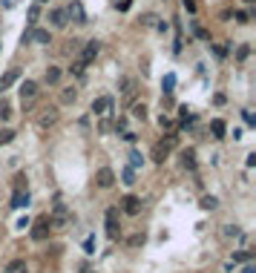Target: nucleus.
<instances>
[{
	"instance_id": "nucleus-12",
	"label": "nucleus",
	"mask_w": 256,
	"mask_h": 273,
	"mask_svg": "<svg viewBox=\"0 0 256 273\" xmlns=\"http://www.w3.org/2000/svg\"><path fill=\"white\" fill-rule=\"evenodd\" d=\"M23 40H32V43H52V37H49V29H32L23 35Z\"/></svg>"
},
{
	"instance_id": "nucleus-7",
	"label": "nucleus",
	"mask_w": 256,
	"mask_h": 273,
	"mask_svg": "<svg viewBox=\"0 0 256 273\" xmlns=\"http://www.w3.org/2000/svg\"><path fill=\"white\" fill-rule=\"evenodd\" d=\"M98 52H101L98 40H90V43H87V46L81 49V58H78V61H81L84 66H87V63H92V61H95V55H98Z\"/></svg>"
},
{
	"instance_id": "nucleus-31",
	"label": "nucleus",
	"mask_w": 256,
	"mask_h": 273,
	"mask_svg": "<svg viewBox=\"0 0 256 273\" xmlns=\"http://www.w3.org/2000/svg\"><path fill=\"white\" fill-rule=\"evenodd\" d=\"M248 55H251V46H239V52H236V58H239V61H245Z\"/></svg>"
},
{
	"instance_id": "nucleus-27",
	"label": "nucleus",
	"mask_w": 256,
	"mask_h": 273,
	"mask_svg": "<svg viewBox=\"0 0 256 273\" xmlns=\"http://www.w3.org/2000/svg\"><path fill=\"white\" fill-rule=\"evenodd\" d=\"M26 190V176H18L15 179V193H23Z\"/></svg>"
},
{
	"instance_id": "nucleus-35",
	"label": "nucleus",
	"mask_w": 256,
	"mask_h": 273,
	"mask_svg": "<svg viewBox=\"0 0 256 273\" xmlns=\"http://www.w3.org/2000/svg\"><path fill=\"white\" fill-rule=\"evenodd\" d=\"M84 69H87V66H84L81 61H75V63H72V72H75V75H84Z\"/></svg>"
},
{
	"instance_id": "nucleus-23",
	"label": "nucleus",
	"mask_w": 256,
	"mask_h": 273,
	"mask_svg": "<svg viewBox=\"0 0 256 273\" xmlns=\"http://www.w3.org/2000/svg\"><path fill=\"white\" fill-rule=\"evenodd\" d=\"M164 158H167V150H164L161 144H156V147H153V161H156V164H161Z\"/></svg>"
},
{
	"instance_id": "nucleus-9",
	"label": "nucleus",
	"mask_w": 256,
	"mask_h": 273,
	"mask_svg": "<svg viewBox=\"0 0 256 273\" xmlns=\"http://www.w3.org/2000/svg\"><path fill=\"white\" fill-rule=\"evenodd\" d=\"M49 23H52V29H64L66 23H69L66 9H52V12H49Z\"/></svg>"
},
{
	"instance_id": "nucleus-10",
	"label": "nucleus",
	"mask_w": 256,
	"mask_h": 273,
	"mask_svg": "<svg viewBox=\"0 0 256 273\" xmlns=\"http://www.w3.org/2000/svg\"><path fill=\"white\" fill-rule=\"evenodd\" d=\"M110 109H112V98H110V95H101V98L92 101V112H95V115H107Z\"/></svg>"
},
{
	"instance_id": "nucleus-34",
	"label": "nucleus",
	"mask_w": 256,
	"mask_h": 273,
	"mask_svg": "<svg viewBox=\"0 0 256 273\" xmlns=\"http://www.w3.org/2000/svg\"><path fill=\"white\" fill-rule=\"evenodd\" d=\"M37 18H40V9H37V3H35L32 9H29V20H32V23H35Z\"/></svg>"
},
{
	"instance_id": "nucleus-37",
	"label": "nucleus",
	"mask_w": 256,
	"mask_h": 273,
	"mask_svg": "<svg viewBox=\"0 0 256 273\" xmlns=\"http://www.w3.org/2000/svg\"><path fill=\"white\" fill-rule=\"evenodd\" d=\"M224 236H239V227H233V224H227V227H224Z\"/></svg>"
},
{
	"instance_id": "nucleus-15",
	"label": "nucleus",
	"mask_w": 256,
	"mask_h": 273,
	"mask_svg": "<svg viewBox=\"0 0 256 273\" xmlns=\"http://www.w3.org/2000/svg\"><path fill=\"white\" fill-rule=\"evenodd\" d=\"M182 167L184 170H196V150H182Z\"/></svg>"
},
{
	"instance_id": "nucleus-5",
	"label": "nucleus",
	"mask_w": 256,
	"mask_h": 273,
	"mask_svg": "<svg viewBox=\"0 0 256 273\" xmlns=\"http://www.w3.org/2000/svg\"><path fill=\"white\" fill-rule=\"evenodd\" d=\"M37 84L35 81H23L20 84V101H23V107H32L35 104V98H37Z\"/></svg>"
},
{
	"instance_id": "nucleus-19",
	"label": "nucleus",
	"mask_w": 256,
	"mask_h": 273,
	"mask_svg": "<svg viewBox=\"0 0 256 273\" xmlns=\"http://www.w3.org/2000/svg\"><path fill=\"white\" fill-rule=\"evenodd\" d=\"M216 207H219L216 196H201V210H216Z\"/></svg>"
},
{
	"instance_id": "nucleus-2",
	"label": "nucleus",
	"mask_w": 256,
	"mask_h": 273,
	"mask_svg": "<svg viewBox=\"0 0 256 273\" xmlns=\"http://www.w3.org/2000/svg\"><path fill=\"white\" fill-rule=\"evenodd\" d=\"M72 224V216H69V210H66L64 204H58L55 210H52V216H49V227H55V230H66Z\"/></svg>"
},
{
	"instance_id": "nucleus-6",
	"label": "nucleus",
	"mask_w": 256,
	"mask_h": 273,
	"mask_svg": "<svg viewBox=\"0 0 256 273\" xmlns=\"http://www.w3.org/2000/svg\"><path fill=\"white\" fill-rule=\"evenodd\" d=\"M95 184L101 187V190H110V187L115 184V173H112L110 167H101V170L95 173Z\"/></svg>"
},
{
	"instance_id": "nucleus-13",
	"label": "nucleus",
	"mask_w": 256,
	"mask_h": 273,
	"mask_svg": "<svg viewBox=\"0 0 256 273\" xmlns=\"http://www.w3.org/2000/svg\"><path fill=\"white\" fill-rule=\"evenodd\" d=\"M18 78H20V69H9V72H3V75H0V92L9 90Z\"/></svg>"
},
{
	"instance_id": "nucleus-17",
	"label": "nucleus",
	"mask_w": 256,
	"mask_h": 273,
	"mask_svg": "<svg viewBox=\"0 0 256 273\" xmlns=\"http://www.w3.org/2000/svg\"><path fill=\"white\" fill-rule=\"evenodd\" d=\"M121 87H124V98H127V101H132V95H135V81H132V78H124V81H121Z\"/></svg>"
},
{
	"instance_id": "nucleus-20",
	"label": "nucleus",
	"mask_w": 256,
	"mask_h": 273,
	"mask_svg": "<svg viewBox=\"0 0 256 273\" xmlns=\"http://www.w3.org/2000/svg\"><path fill=\"white\" fill-rule=\"evenodd\" d=\"M61 81V69L58 66H49L46 69V84H58Z\"/></svg>"
},
{
	"instance_id": "nucleus-30",
	"label": "nucleus",
	"mask_w": 256,
	"mask_h": 273,
	"mask_svg": "<svg viewBox=\"0 0 256 273\" xmlns=\"http://www.w3.org/2000/svg\"><path fill=\"white\" fill-rule=\"evenodd\" d=\"M233 18H236V23H248L251 20V12H236Z\"/></svg>"
},
{
	"instance_id": "nucleus-33",
	"label": "nucleus",
	"mask_w": 256,
	"mask_h": 273,
	"mask_svg": "<svg viewBox=\"0 0 256 273\" xmlns=\"http://www.w3.org/2000/svg\"><path fill=\"white\" fill-rule=\"evenodd\" d=\"M173 84H176V75H167V78H164V92L173 90Z\"/></svg>"
},
{
	"instance_id": "nucleus-4",
	"label": "nucleus",
	"mask_w": 256,
	"mask_h": 273,
	"mask_svg": "<svg viewBox=\"0 0 256 273\" xmlns=\"http://www.w3.org/2000/svg\"><path fill=\"white\" fill-rule=\"evenodd\" d=\"M66 18H69L72 23H87V9H84V3H81V0H72L69 9H66Z\"/></svg>"
},
{
	"instance_id": "nucleus-29",
	"label": "nucleus",
	"mask_w": 256,
	"mask_h": 273,
	"mask_svg": "<svg viewBox=\"0 0 256 273\" xmlns=\"http://www.w3.org/2000/svg\"><path fill=\"white\" fill-rule=\"evenodd\" d=\"M121 179H124V184H127V187H129V184H135V173H132V170H129V167H127Z\"/></svg>"
},
{
	"instance_id": "nucleus-45",
	"label": "nucleus",
	"mask_w": 256,
	"mask_h": 273,
	"mask_svg": "<svg viewBox=\"0 0 256 273\" xmlns=\"http://www.w3.org/2000/svg\"><path fill=\"white\" fill-rule=\"evenodd\" d=\"M242 3H248V6H254V3H256V0H242Z\"/></svg>"
},
{
	"instance_id": "nucleus-28",
	"label": "nucleus",
	"mask_w": 256,
	"mask_h": 273,
	"mask_svg": "<svg viewBox=\"0 0 256 273\" xmlns=\"http://www.w3.org/2000/svg\"><path fill=\"white\" fill-rule=\"evenodd\" d=\"M141 23H144V26H159V18H156V15H144Z\"/></svg>"
},
{
	"instance_id": "nucleus-44",
	"label": "nucleus",
	"mask_w": 256,
	"mask_h": 273,
	"mask_svg": "<svg viewBox=\"0 0 256 273\" xmlns=\"http://www.w3.org/2000/svg\"><path fill=\"white\" fill-rule=\"evenodd\" d=\"M242 273H256V271H254V268H251V265H248V268H245V271H242Z\"/></svg>"
},
{
	"instance_id": "nucleus-42",
	"label": "nucleus",
	"mask_w": 256,
	"mask_h": 273,
	"mask_svg": "<svg viewBox=\"0 0 256 273\" xmlns=\"http://www.w3.org/2000/svg\"><path fill=\"white\" fill-rule=\"evenodd\" d=\"M110 129H112V124H110L107 118H104V121H101V132H110Z\"/></svg>"
},
{
	"instance_id": "nucleus-47",
	"label": "nucleus",
	"mask_w": 256,
	"mask_h": 273,
	"mask_svg": "<svg viewBox=\"0 0 256 273\" xmlns=\"http://www.w3.org/2000/svg\"><path fill=\"white\" fill-rule=\"evenodd\" d=\"M84 273H92V271H84Z\"/></svg>"
},
{
	"instance_id": "nucleus-24",
	"label": "nucleus",
	"mask_w": 256,
	"mask_h": 273,
	"mask_svg": "<svg viewBox=\"0 0 256 273\" xmlns=\"http://www.w3.org/2000/svg\"><path fill=\"white\" fill-rule=\"evenodd\" d=\"M132 118L144 121V118H147V107H144V104H135V107H132Z\"/></svg>"
},
{
	"instance_id": "nucleus-46",
	"label": "nucleus",
	"mask_w": 256,
	"mask_h": 273,
	"mask_svg": "<svg viewBox=\"0 0 256 273\" xmlns=\"http://www.w3.org/2000/svg\"><path fill=\"white\" fill-rule=\"evenodd\" d=\"M35 3H37V6H40V3H49V0H35Z\"/></svg>"
},
{
	"instance_id": "nucleus-14",
	"label": "nucleus",
	"mask_w": 256,
	"mask_h": 273,
	"mask_svg": "<svg viewBox=\"0 0 256 273\" xmlns=\"http://www.w3.org/2000/svg\"><path fill=\"white\" fill-rule=\"evenodd\" d=\"M3 273H29V268H26L23 259H15V262H9V265L3 268Z\"/></svg>"
},
{
	"instance_id": "nucleus-25",
	"label": "nucleus",
	"mask_w": 256,
	"mask_h": 273,
	"mask_svg": "<svg viewBox=\"0 0 256 273\" xmlns=\"http://www.w3.org/2000/svg\"><path fill=\"white\" fill-rule=\"evenodd\" d=\"M12 118V107H9V101H0V121H9Z\"/></svg>"
},
{
	"instance_id": "nucleus-1",
	"label": "nucleus",
	"mask_w": 256,
	"mask_h": 273,
	"mask_svg": "<svg viewBox=\"0 0 256 273\" xmlns=\"http://www.w3.org/2000/svg\"><path fill=\"white\" fill-rule=\"evenodd\" d=\"M61 118V112H58V107H52V104H46V107H40L37 112H35V124L40 127V129H49V127H55Z\"/></svg>"
},
{
	"instance_id": "nucleus-41",
	"label": "nucleus",
	"mask_w": 256,
	"mask_h": 273,
	"mask_svg": "<svg viewBox=\"0 0 256 273\" xmlns=\"http://www.w3.org/2000/svg\"><path fill=\"white\" fill-rule=\"evenodd\" d=\"M193 32H196V37H201V40H207V32L201 29V26H193Z\"/></svg>"
},
{
	"instance_id": "nucleus-11",
	"label": "nucleus",
	"mask_w": 256,
	"mask_h": 273,
	"mask_svg": "<svg viewBox=\"0 0 256 273\" xmlns=\"http://www.w3.org/2000/svg\"><path fill=\"white\" fill-rule=\"evenodd\" d=\"M107 236H110V239L118 236V210H115V207L107 210Z\"/></svg>"
},
{
	"instance_id": "nucleus-38",
	"label": "nucleus",
	"mask_w": 256,
	"mask_h": 273,
	"mask_svg": "<svg viewBox=\"0 0 256 273\" xmlns=\"http://www.w3.org/2000/svg\"><path fill=\"white\" fill-rule=\"evenodd\" d=\"M233 259H236V262H248V259H251V253H248V250H242V253H236Z\"/></svg>"
},
{
	"instance_id": "nucleus-32",
	"label": "nucleus",
	"mask_w": 256,
	"mask_h": 273,
	"mask_svg": "<svg viewBox=\"0 0 256 273\" xmlns=\"http://www.w3.org/2000/svg\"><path fill=\"white\" fill-rule=\"evenodd\" d=\"M138 164H141V155H138V152H132V155H129V170H135Z\"/></svg>"
},
{
	"instance_id": "nucleus-3",
	"label": "nucleus",
	"mask_w": 256,
	"mask_h": 273,
	"mask_svg": "<svg viewBox=\"0 0 256 273\" xmlns=\"http://www.w3.org/2000/svg\"><path fill=\"white\" fill-rule=\"evenodd\" d=\"M49 230H52V227H49V216H40V218L32 224V239L35 242H46Z\"/></svg>"
},
{
	"instance_id": "nucleus-22",
	"label": "nucleus",
	"mask_w": 256,
	"mask_h": 273,
	"mask_svg": "<svg viewBox=\"0 0 256 273\" xmlns=\"http://www.w3.org/2000/svg\"><path fill=\"white\" fill-rule=\"evenodd\" d=\"M75 98H78V92L72 90V87L61 92V104H75Z\"/></svg>"
},
{
	"instance_id": "nucleus-39",
	"label": "nucleus",
	"mask_w": 256,
	"mask_h": 273,
	"mask_svg": "<svg viewBox=\"0 0 256 273\" xmlns=\"http://www.w3.org/2000/svg\"><path fill=\"white\" fill-rule=\"evenodd\" d=\"M159 124H161V129H170V127H173V121H170L167 115H161V118H159Z\"/></svg>"
},
{
	"instance_id": "nucleus-36",
	"label": "nucleus",
	"mask_w": 256,
	"mask_h": 273,
	"mask_svg": "<svg viewBox=\"0 0 256 273\" xmlns=\"http://www.w3.org/2000/svg\"><path fill=\"white\" fill-rule=\"evenodd\" d=\"M115 9H118V12H127V9H129V0H115Z\"/></svg>"
},
{
	"instance_id": "nucleus-16",
	"label": "nucleus",
	"mask_w": 256,
	"mask_h": 273,
	"mask_svg": "<svg viewBox=\"0 0 256 273\" xmlns=\"http://www.w3.org/2000/svg\"><path fill=\"white\" fill-rule=\"evenodd\" d=\"M26 204H29V193H26V190L12 196V207H15V210H20V207H26Z\"/></svg>"
},
{
	"instance_id": "nucleus-26",
	"label": "nucleus",
	"mask_w": 256,
	"mask_h": 273,
	"mask_svg": "<svg viewBox=\"0 0 256 273\" xmlns=\"http://www.w3.org/2000/svg\"><path fill=\"white\" fill-rule=\"evenodd\" d=\"M12 141H15V132L12 129H0V147L3 144H12Z\"/></svg>"
},
{
	"instance_id": "nucleus-18",
	"label": "nucleus",
	"mask_w": 256,
	"mask_h": 273,
	"mask_svg": "<svg viewBox=\"0 0 256 273\" xmlns=\"http://www.w3.org/2000/svg\"><path fill=\"white\" fill-rule=\"evenodd\" d=\"M159 144H161V147H164L167 152H170V150H176V147H179V135H164Z\"/></svg>"
},
{
	"instance_id": "nucleus-40",
	"label": "nucleus",
	"mask_w": 256,
	"mask_h": 273,
	"mask_svg": "<svg viewBox=\"0 0 256 273\" xmlns=\"http://www.w3.org/2000/svg\"><path fill=\"white\" fill-rule=\"evenodd\" d=\"M84 247H87V253H95V239L90 236V239H87V244H84Z\"/></svg>"
},
{
	"instance_id": "nucleus-8",
	"label": "nucleus",
	"mask_w": 256,
	"mask_h": 273,
	"mask_svg": "<svg viewBox=\"0 0 256 273\" xmlns=\"http://www.w3.org/2000/svg\"><path fill=\"white\" fill-rule=\"evenodd\" d=\"M121 210L127 213V216H138V213H141V199L124 196V199H121Z\"/></svg>"
},
{
	"instance_id": "nucleus-21",
	"label": "nucleus",
	"mask_w": 256,
	"mask_h": 273,
	"mask_svg": "<svg viewBox=\"0 0 256 273\" xmlns=\"http://www.w3.org/2000/svg\"><path fill=\"white\" fill-rule=\"evenodd\" d=\"M210 129H213V135H216V138H224V129H227V127H224L222 118H216V121L210 124Z\"/></svg>"
},
{
	"instance_id": "nucleus-43",
	"label": "nucleus",
	"mask_w": 256,
	"mask_h": 273,
	"mask_svg": "<svg viewBox=\"0 0 256 273\" xmlns=\"http://www.w3.org/2000/svg\"><path fill=\"white\" fill-rule=\"evenodd\" d=\"M184 9H187V12H196V3H193V0H184Z\"/></svg>"
}]
</instances>
